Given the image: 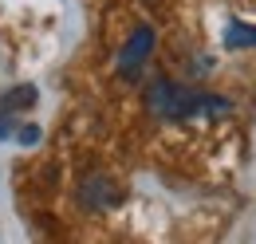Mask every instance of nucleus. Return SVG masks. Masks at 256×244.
<instances>
[{
    "label": "nucleus",
    "instance_id": "39448f33",
    "mask_svg": "<svg viewBox=\"0 0 256 244\" xmlns=\"http://www.w3.org/2000/svg\"><path fill=\"white\" fill-rule=\"evenodd\" d=\"M36 102V87H16V91L4 98V110H12V106H32Z\"/></svg>",
    "mask_w": 256,
    "mask_h": 244
},
{
    "label": "nucleus",
    "instance_id": "20e7f679",
    "mask_svg": "<svg viewBox=\"0 0 256 244\" xmlns=\"http://www.w3.org/2000/svg\"><path fill=\"white\" fill-rule=\"evenodd\" d=\"M224 44H228V48H256V24H240V20H232L228 32H224Z\"/></svg>",
    "mask_w": 256,
    "mask_h": 244
},
{
    "label": "nucleus",
    "instance_id": "f257e3e1",
    "mask_svg": "<svg viewBox=\"0 0 256 244\" xmlns=\"http://www.w3.org/2000/svg\"><path fill=\"white\" fill-rule=\"evenodd\" d=\"M146 106L158 122H197V118H221L232 110L228 98L205 91H190V87H178L170 79H154L146 87Z\"/></svg>",
    "mask_w": 256,
    "mask_h": 244
},
{
    "label": "nucleus",
    "instance_id": "f03ea898",
    "mask_svg": "<svg viewBox=\"0 0 256 244\" xmlns=\"http://www.w3.org/2000/svg\"><path fill=\"white\" fill-rule=\"evenodd\" d=\"M122 197H126V189L118 185V178H110V174H91L87 182L79 185V205L91 209V213H106V209L122 205Z\"/></svg>",
    "mask_w": 256,
    "mask_h": 244
},
{
    "label": "nucleus",
    "instance_id": "7ed1b4c3",
    "mask_svg": "<svg viewBox=\"0 0 256 244\" xmlns=\"http://www.w3.org/2000/svg\"><path fill=\"white\" fill-rule=\"evenodd\" d=\"M150 52H154V28L142 24V28L122 44V52H118V75H122V79H138L142 67H146V60H150Z\"/></svg>",
    "mask_w": 256,
    "mask_h": 244
},
{
    "label": "nucleus",
    "instance_id": "423d86ee",
    "mask_svg": "<svg viewBox=\"0 0 256 244\" xmlns=\"http://www.w3.org/2000/svg\"><path fill=\"white\" fill-rule=\"evenodd\" d=\"M150 4H154V0H150Z\"/></svg>",
    "mask_w": 256,
    "mask_h": 244
}]
</instances>
